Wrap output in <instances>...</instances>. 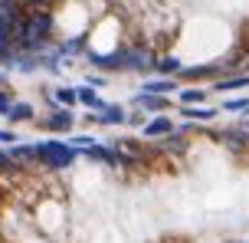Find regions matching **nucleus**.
I'll use <instances>...</instances> for the list:
<instances>
[{
	"label": "nucleus",
	"instance_id": "nucleus-8",
	"mask_svg": "<svg viewBox=\"0 0 249 243\" xmlns=\"http://www.w3.org/2000/svg\"><path fill=\"white\" fill-rule=\"evenodd\" d=\"M220 109H203V105H180V115L194 118V122H213Z\"/></svg>",
	"mask_w": 249,
	"mask_h": 243
},
{
	"label": "nucleus",
	"instance_id": "nucleus-12",
	"mask_svg": "<svg viewBox=\"0 0 249 243\" xmlns=\"http://www.w3.org/2000/svg\"><path fill=\"white\" fill-rule=\"evenodd\" d=\"M220 112H243V115H249V99L246 95H243V99H226Z\"/></svg>",
	"mask_w": 249,
	"mask_h": 243
},
{
	"label": "nucleus",
	"instance_id": "nucleus-11",
	"mask_svg": "<svg viewBox=\"0 0 249 243\" xmlns=\"http://www.w3.org/2000/svg\"><path fill=\"white\" fill-rule=\"evenodd\" d=\"M180 69H184V63L177 56H161L158 59V73H164V76H180Z\"/></svg>",
	"mask_w": 249,
	"mask_h": 243
},
{
	"label": "nucleus",
	"instance_id": "nucleus-4",
	"mask_svg": "<svg viewBox=\"0 0 249 243\" xmlns=\"http://www.w3.org/2000/svg\"><path fill=\"white\" fill-rule=\"evenodd\" d=\"M135 105L138 109H144V112H164L167 105H171V95H154V92H138L135 95Z\"/></svg>",
	"mask_w": 249,
	"mask_h": 243
},
{
	"label": "nucleus",
	"instance_id": "nucleus-6",
	"mask_svg": "<svg viewBox=\"0 0 249 243\" xmlns=\"http://www.w3.org/2000/svg\"><path fill=\"white\" fill-rule=\"evenodd\" d=\"M79 105H86V109H92V112H102L108 102H105V99H99L95 86H79Z\"/></svg>",
	"mask_w": 249,
	"mask_h": 243
},
{
	"label": "nucleus",
	"instance_id": "nucleus-14",
	"mask_svg": "<svg viewBox=\"0 0 249 243\" xmlns=\"http://www.w3.org/2000/svg\"><path fill=\"white\" fill-rule=\"evenodd\" d=\"M128 125H144V118H141V112H131V115H128Z\"/></svg>",
	"mask_w": 249,
	"mask_h": 243
},
{
	"label": "nucleus",
	"instance_id": "nucleus-2",
	"mask_svg": "<svg viewBox=\"0 0 249 243\" xmlns=\"http://www.w3.org/2000/svg\"><path fill=\"white\" fill-rule=\"evenodd\" d=\"M36 125L43 128V131H56V135H59V131H72L75 115H72V109H66V105H53V112L36 118Z\"/></svg>",
	"mask_w": 249,
	"mask_h": 243
},
{
	"label": "nucleus",
	"instance_id": "nucleus-13",
	"mask_svg": "<svg viewBox=\"0 0 249 243\" xmlns=\"http://www.w3.org/2000/svg\"><path fill=\"white\" fill-rule=\"evenodd\" d=\"M17 141H20V135L13 128H0V145H17Z\"/></svg>",
	"mask_w": 249,
	"mask_h": 243
},
{
	"label": "nucleus",
	"instance_id": "nucleus-10",
	"mask_svg": "<svg viewBox=\"0 0 249 243\" xmlns=\"http://www.w3.org/2000/svg\"><path fill=\"white\" fill-rule=\"evenodd\" d=\"M177 99H180V105H200L203 99H207V89L187 86V89H180V92H177Z\"/></svg>",
	"mask_w": 249,
	"mask_h": 243
},
{
	"label": "nucleus",
	"instance_id": "nucleus-5",
	"mask_svg": "<svg viewBox=\"0 0 249 243\" xmlns=\"http://www.w3.org/2000/svg\"><path fill=\"white\" fill-rule=\"evenodd\" d=\"M144 92H154V95H174L177 89V76H167V79H148L144 86H141Z\"/></svg>",
	"mask_w": 249,
	"mask_h": 243
},
{
	"label": "nucleus",
	"instance_id": "nucleus-1",
	"mask_svg": "<svg viewBox=\"0 0 249 243\" xmlns=\"http://www.w3.org/2000/svg\"><path fill=\"white\" fill-rule=\"evenodd\" d=\"M36 154H39V168H46V171H62V168H72L79 161V148L72 141H59V138L36 141Z\"/></svg>",
	"mask_w": 249,
	"mask_h": 243
},
{
	"label": "nucleus",
	"instance_id": "nucleus-9",
	"mask_svg": "<svg viewBox=\"0 0 249 243\" xmlns=\"http://www.w3.org/2000/svg\"><path fill=\"white\" fill-rule=\"evenodd\" d=\"M53 102H56V105H66V109H72V105H79V89L59 86V89L53 92Z\"/></svg>",
	"mask_w": 249,
	"mask_h": 243
},
{
	"label": "nucleus",
	"instance_id": "nucleus-7",
	"mask_svg": "<svg viewBox=\"0 0 249 243\" xmlns=\"http://www.w3.org/2000/svg\"><path fill=\"white\" fill-rule=\"evenodd\" d=\"M7 122L10 125H20V122H36V112L30 102H13V109L7 112Z\"/></svg>",
	"mask_w": 249,
	"mask_h": 243
},
{
	"label": "nucleus",
	"instance_id": "nucleus-16",
	"mask_svg": "<svg viewBox=\"0 0 249 243\" xmlns=\"http://www.w3.org/2000/svg\"><path fill=\"white\" fill-rule=\"evenodd\" d=\"M243 128H246V131H249V118H246V122H243Z\"/></svg>",
	"mask_w": 249,
	"mask_h": 243
},
{
	"label": "nucleus",
	"instance_id": "nucleus-15",
	"mask_svg": "<svg viewBox=\"0 0 249 243\" xmlns=\"http://www.w3.org/2000/svg\"><path fill=\"white\" fill-rule=\"evenodd\" d=\"M0 89H7V76L3 73H0Z\"/></svg>",
	"mask_w": 249,
	"mask_h": 243
},
{
	"label": "nucleus",
	"instance_id": "nucleus-3",
	"mask_svg": "<svg viewBox=\"0 0 249 243\" xmlns=\"http://www.w3.org/2000/svg\"><path fill=\"white\" fill-rule=\"evenodd\" d=\"M171 131H174V122L167 115H158V118H151V122L141 125V138H164V135H171Z\"/></svg>",
	"mask_w": 249,
	"mask_h": 243
}]
</instances>
